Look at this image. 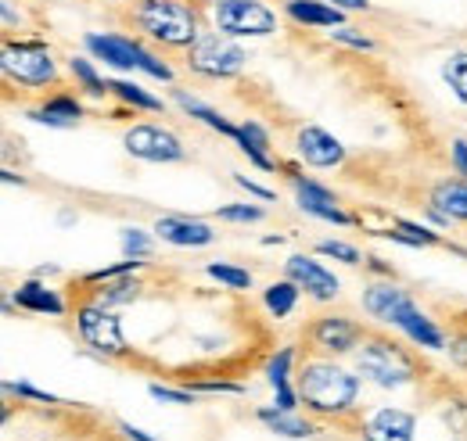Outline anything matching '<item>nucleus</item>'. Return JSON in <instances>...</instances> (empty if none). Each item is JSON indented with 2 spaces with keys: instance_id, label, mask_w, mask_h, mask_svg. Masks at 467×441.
Segmentation results:
<instances>
[{
  "instance_id": "obj_3",
  "label": "nucleus",
  "mask_w": 467,
  "mask_h": 441,
  "mask_svg": "<svg viewBox=\"0 0 467 441\" xmlns=\"http://www.w3.org/2000/svg\"><path fill=\"white\" fill-rule=\"evenodd\" d=\"M356 370L378 387H403L417 377V366L407 352L385 337H370L356 352Z\"/></svg>"
},
{
  "instance_id": "obj_19",
  "label": "nucleus",
  "mask_w": 467,
  "mask_h": 441,
  "mask_svg": "<svg viewBox=\"0 0 467 441\" xmlns=\"http://www.w3.org/2000/svg\"><path fill=\"white\" fill-rule=\"evenodd\" d=\"M431 209L442 220H467V183L461 179H446L431 190Z\"/></svg>"
},
{
  "instance_id": "obj_31",
  "label": "nucleus",
  "mask_w": 467,
  "mask_h": 441,
  "mask_svg": "<svg viewBox=\"0 0 467 441\" xmlns=\"http://www.w3.org/2000/svg\"><path fill=\"white\" fill-rule=\"evenodd\" d=\"M292 359H295L292 348H285V352H277V355L270 359V366H266V381H270L274 387L288 385V374H292Z\"/></svg>"
},
{
  "instance_id": "obj_28",
  "label": "nucleus",
  "mask_w": 467,
  "mask_h": 441,
  "mask_svg": "<svg viewBox=\"0 0 467 441\" xmlns=\"http://www.w3.org/2000/svg\"><path fill=\"white\" fill-rule=\"evenodd\" d=\"M109 90L122 97L126 105H133V108H144V111H162V101L159 97H151L148 90H140V87H133V83H126V79H109Z\"/></svg>"
},
{
  "instance_id": "obj_2",
  "label": "nucleus",
  "mask_w": 467,
  "mask_h": 441,
  "mask_svg": "<svg viewBox=\"0 0 467 441\" xmlns=\"http://www.w3.org/2000/svg\"><path fill=\"white\" fill-rule=\"evenodd\" d=\"M133 18L148 36L170 47H191L198 40V15L183 0H140Z\"/></svg>"
},
{
  "instance_id": "obj_30",
  "label": "nucleus",
  "mask_w": 467,
  "mask_h": 441,
  "mask_svg": "<svg viewBox=\"0 0 467 441\" xmlns=\"http://www.w3.org/2000/svg\"><path fill=\"white\" fill-rule=\"evenodd\" d=\"M209 276L220 280V283L231 287V291H248V287H252V273H248V270H237V266H227V262H213V266H209Z\"/></svg>"
},
{
  "instance_id": "obj_29",
  "label": "nucleus",
  "mask_w": 467,
  "mask_h": 441,
  "mask_svg": "<svg viewBox=\"0 0 467 441\" xmlns=\"http://www.w3.org/2000/svg\"><path fill=\"white\" fill-rule=\"evenodd\" d=\"M68 68H72V76L83 83V90H87V94H94V97L109 94V79H101V76H98V68H94L87 57H72V61H68Z\"/></svg>"
},
{
  "instance_id": "obj_43",
  "label": "nucleus",
  "mask_w": 467,
  "mask_h": 441,
  "mask_svg": "<svg viewBox=\"0 0 467 441\" xmlns=\"http://www.w3.org/2000/svg\"><path fill=\"white\" fill-rule=\"evenodd\" d=\"M335 7H342V11H367L370 7V0H331Z\"/></svg>"
},
{
  "instance_id": "obj_6",
  "label": "nucleus",
  "mask_w": 467,
  "mask_h": 441,
  "mask_svg": "<svg viewBox=\"0 0 467 441\" xmlns=\"http://www.w3.org/2000/svg\"><path fill=\"white\" fill-rule=\"evenodd\" d=\"M0 65H4V76L11 83L29 87V90H40V87H47V83L58 79L55 57H51L47 47H40V44H4Z\"/></svg>"
},
{
  "instance_id": "obj_16",
  "label": "nucleus",
  "mask_w": 467,
  "mask_h": 441,
  "mask_svg": "<svg viewBox=\"0 0 467 441\" xmlns=\"http://www.w3.org/2000/svg\"><path fill=\"white\" fill-rule=\"evenodd\" d=\"M392 327H400V331L407 333L410 341H417V344H424V348H442L446 341H442V331L417 309V302L413 298H403V305L392 313V320H389Z\"/></svg>"
},
{
  "instance_id": "obj_8",
  "label": "nucleus",
  "mask_w": 467,
  "mask_h": 441,
  "mask_svg": "<svg viewBox=\"0 0 467 441\" xmlns=\"http://www.w3.org/2000/svg\"><path fill=\"white\" fill-rule=\"evenodd\" d=\"M76 323H79V337H83L94 352H101V355H122V352H126L119 316H112L109 305H101V302H87V305H79Z\"/></svg>"
},
{
  "instance_id": "obj_38",
  "label": "nucleus",
  "mask_w": 467,
  "mask_h": 441,
  "mask_svg": "<svg viewBox=\"0 0 467 441\" xmlns=\"http://www.w3.org/2000/svg\"><path fill=\"white\" fill-rule=\"evenodd\" d=\"M4 387H7L11 395H26V398H33V402H61V398L47 395V391H36L33 385H15V381H11V385H4Z\"/></svg>"
},
{
  "instance_id": "obj_7",
  "label": "nucleus",
  "mask_w": 467,
  "mask_h": 441,
  "mask_svg": "<svg viewBox=\"0 0 467 441\" xmlns=\"http://www.w3.org/2000/svg\"><path fill=\"white\" fill-rule=\"evenodd\" d=\"M213 22L227 36H270L277 29V15L259 0H216Z\"/></svg>"
},
{
  "instance_id": "obj_22",
  "label": "nucleus",
  "mask_w": 467,
  "mask_h": 441,
  "mask_svg": "<svg viewBox=\"0 0 467 441\" xmlns=\"http://www.w3.org/2000/svg\"><path fill=\"white\" fill-rule=\"evenodd\" d=\"M237 148L248 155V162H255L259 169H274L270 162V137L259 122H244L241 133H237Z\"/></svg>"
},
{
  "instance_id": "obj_18",
  "label": "nucleus",
  "mask_w": 467,
  "mask_h": 441,
  "mask_svg": "<svg viewBox=\"0 0 467 441\" xmlns=\"http://www.w3.org/2000/svg\"><path fill=\"white\" fill-rule=\"evenodd\" d=\"M15 305L26 309V313H51V316H61V313H65V302H61L51 287H44V283H36V280L15 287Z\"/></svg>"
},
{
  "instance_id": "obj_5",
  "label": "nucleus",
  "mask_w": 467,
  "mask_h": 441,
  "mask_svg": "<svg viewBox=\"0 0 467 441\" xmlns=\"http://www.w3.org/2000/svg\"><path fill=\"white\" fill-rule=\"evenodd\" d=\"M87 51L94 57H101V61H109V65H116V68H122V72L140 68V72H148L155 79H166V83L173 79V68L166 61H159L151 51H144L140 44H133L130 36H116V33H109V36H87Z\"/></svg>"
},
{
  "instance_id": "obj_10",
  "label": "nucleus",
  "mask_w": 467,
  "mask_h": 441,
  "mask_svg": "<svg viewBox=\"0 0 467 441\" xmlns=\"http://www.w3.org/2000/svg\"><path fill=\"white\" fill-rule=\"evenodd\" d=\"M292 183H295V201H298V209H302L306 216H317V220H324V222H338V226H349L352 222L349 212L338 209V198H335L327 187H320L317 179L292 176Z\"/></svg>"
},
{
  "instance_id": "obj_20",
  "label": "nucleus",
  "mask_w": 467,
  "mask_h": 441,
  "mask_svg": "<svg viewBox=\"0 0 467 441\" xmlns=\"http://www.w3.org/2000/svg\"><path fill=\"white\" fill-rule=\"evenodd\" d=\"M403 291L396 287V283H374V287H367L363 291V309L370 313V316H378V320H392V313L403 305Z\"/></svg>"
},
{
  "instance_id": "obj_14",
  "label": "nucleus",
  "mask_w": 467,
  "mask_h": 441,
  "mask_svg": "<svg viewBox=\"0 0 467 441\" xmlns=\"http://www.w3.org/2000/svg\"><path fill=\"white\" fill-rule=\"evenodd\" d=\"M359 327L352 320H342V316H324L313 323L309 331V341L320 348V352H335V355H346L359 344Z\"/></svg>"
},
{
  "instance_id": "obj_26",
  "label": "nucleus",
  "mask_w": 467,
  "mask_h": 441,
  "mask_svg": "<svg viewBox=\"0 0 467 441\" xmlns=\"http://www.w3.org/2000/svg\"><path fill=\"white\" fill-rule=\"evenodd\" d=\"M137 280H133V273L130 276H116V280H105V287L98 291V298L94 302H101V305H126V302H133L137 298Z\"/></svg>"
},
{
  "instance_id": "obj_33",
  "label": "nucleus",
  "mask_w": 467,
  "mask_h": 441,
  "mask_svg": "<svg viewBox=\"0 0 467 441\" xmlns=\"http://www.w3.org/2000/svg\"><path fill=\"white\" fill-rule=\"evenodd\" d=\"M220 220H227V222H259V220H263V209H255V205H223V209H220Z\"/></svg>"
},
{
  "instance_id": "obj_21",
  "label": "nucleus",
  "mask_w": 467,
  "mask_h": 441,
  "mask_svg": "<svg viewBox=\"0 0 467 441\" xmlns=\"http://www.w3.org/2000/svg\"><path fill=\"white\" fill-rule=\"evenodd\" d=\"M79 115H83V105H79L76 97H51L44 108L29 111V118H33V122H44V126H58V129H68V126H76V122H79Z\"/></svg>"
},
{
  "instance_id": "obj_27",
  "label": "nucleus",
  "mask_w": 467,
  "mask_h": 441,
  "mask_svg": "<svg viewBox=\"0 0 467 441\" xmlns=\"http://www.w3.org/2000/svg\"><path fill=\"white\" fill-rule=\"evenodd\" d=\"M442 79H446V87L453 90V97H457L461 105H467V51H457V55L446 57Z\"/></svg>"
},
{
  "instance_id": "obj_41",
  "label": "nucleus",
  "mask_w": 467,
  "mask_h": 441,
  "mask_svg": "<svg viewBox=\"0 0 467 441\" xmlns=\"http://www.w3.org/2000/svg\"><path fill=\"white\" fill-rule=\"evenodd\" d=\"M237 179V187H244L248 194H255V198H263V201H274V190H266V187H259V183H252L248 176H234Z\"/></svg>"
},
{
  "instance_id": "obj_9",
  "label": "nucleus",
  "mask_w": 467,
  "mask_h": 441,
  "mask_svg": "<svg viewBox=\"0 0 467 441\" xmlns=\"http://www.w3.org/2000/svg\"><path fill=\"white\" fill-rule=\"evenodd\" d=\"M122 144L133 159H144V162H180L183 159L180 137L162 126H133V129H126Z\"/></svg>"
},
{
  "instance_id": "obj_32",
  "label": "nucleus",
  "mask_w": 467,
  "mask_h": 441,
  "mask_svg": "<svg viewBox=\"0 0 467 441\" xmlns=\"http://www.w3.org/2000/svg\"><path fill=\"white\" fill-rule=\"evenodd\" d=\"M122 251L126 259H148L151 255V241L144 237V230H122Z\"/></svg>"
},
{
  "instance_id": "obj_23",
  "label": "nucleus",
  "mask_w": 467,
  "mask_h": 441,
  "mask_svg": "<svg viewBox=\"0 0 467 441\" xmlns=\"http://www.w3.org/2000/svg\"><path fill=\"white\" fill-rule=\"evenodd\" d=\"M259 420H263L274 435H281V438H309V435H313V424L298 420L292 409H277V405H270V409H259Z\"/></svg>"
},
{
  "instance_id": "obj_39",
  "label": "nucleus",
  "mask_w": 467,
  "mask_h": 441,
  "mask_svg": "<svg viewBox=\"0 0 467 441\" xmlns=\"http://www.w3.org/2000/svg\"><path fill=\"white\" fill-rule=\"evenodd\" d=\"M450 159H453V169H457V172L467 179V140H464V137H457V140H453Z\"/></svg>"
},
{
  "instance_id": "obj_40",
  "label": "nucleus",
  "mask_w": 467,
  "mask_h": 441,
  "mask_svg": "<svg viewBox=\"0 0 467 441\" xmlns=\"http://www.w3.org/2000/svg\"><path fill=\"white\" fill-rule=\"evenodd\" d=\"M274 391H277V402H274V405H277V409H292L295 413V405L302 402V398H298V387L285 385V387H274Z\"/></svg>"
},
{
  "instance_id": "obj_44",
  "label": "nucleus",
  "mask_w": 467,
  "mask_h": 441,
  "mask_svg": "<svg viewBox=\"0 0 467 441\" xmlns=\"http://www.w3.org/2000/svg\"><path fill=\"white\" fill-rule=\"evenodd\" d=\"M453 348H457V355H461V359H467V337H461Z\"/></svg>"
},
{
  "instance_id": "obj_42",
  "label": "nucleus",
  "mask_w": 467,
  "mask_h": 441,
  "mask_svg": "<svg viewBox=\"0 0 467 441\" xmlns=\"http://www.w3.org/2000/svg\"><path fill=\"white\" fill-rule=\"evenodd\" d=\"M119 431H122V435H126L130 441H155L151 435H144L140 427H133V424H119Z\"/></svg>"
},
{
  "instance_id": "obj_24",
  "label": "nucleus",
  "mask_w": 467,
  "mask_h": 441,
  "mask_svg": "<svg viewBox=\"0 0 467 441\" xmlns=\"http://www.w3.org/2000/svg\"><path fill=\"white\" fill-rule=\"evenodd\" d=\"M176 105H180V108L187 111V115H194V118H202L205 126H213V129H220L223 137H234V140H237V133H241V126H231V122H227V118H223L220 111H216V108H209V105H202L198 97H191V94H183V90H180V94H176Z\"/></svg>"
},
{
  "instance_id": "obj_17",
  "label": "nucleus",
  "mask_w": 467,
  "mask_h": 441,
  "mask_svg": "<svg viewBox=\"0 0 467 441\" xmlns=\"http://www.w3.org/2000/svg\"><path fill=\"white\" fill-rule=\"evenodd\" d=\"M288 15L302 26H317V29H335L342 26V7L324 4V0H288Z\"/></svg>"
},
{
  "instance_id": "obj_13",
  "label": "nucleus",
  "mask_w": 467,
  "mask_h": 441,
  "mask_svg": "<svg viewBox=\"0 0 467 441\" xmlns=\"http://www.w3.org/2000/svg\"><path fill=\"white\" fill-rule=\"evenodd\" d=\"M288 280H295L298 287H306L317 302H331V298H338V291H342L338 276L327 273L320 262H313V259H306V255H292V259H288Z\"/></svg>"
},
{
  "instance_id": "obj_4",
  "label": "nucleus",
  "mask_w": 467,
  "mask_h": 441,
  "mask_svg": "<svg viewBox=\"0 0 467 441\" xmlns=\"http://www.w3.org/2000/svg\"><path fill=\"white\" fill-rule=\"evenodd\" d=\"M244 61H248L244 47H237L227 33H198V40L187 47V65L213 79L237 76L244 68Z\"/></svg>"
},
{
  "instance_id": "obj_12",
  "label": "nucleus",
  "mask_w": 467,
  "mask_h": 441,
  "mask_svg": "<svg viewBox=\"0 0 467 441\" xmlns=\"http://www.w3.org/2000/svg\"><path fill=\"white\" fill-rule=\"evenodd\" d=\"M363 441H413L417 431V420L407 409H396V405H385V409H374L367 420H363Z\"/></svg>"
},
{
  "instance_id": "obj_37",
  "label": "nucleus",
  "mask_w": 467,
  "mask_h": 441,
  "mask_svg": "<svg viewBox=\"0 0 467 441\" xmlns=\"http://www.w3.org/2000/svg\"><path fill=\"white\" fill-rule=\"evenodd\" d=\"M191 391H220V395H241L244 387L241 385H231V381H198V385H191Z\"/></svg>"
},
{
  "instance_id": "obj_36",
  "label": "nucleus",
  "mask_w": 467,
  "mask_h": 441,
  "mask_svg": "<svg viewBox=\"0 0 467 441\" xmlns=\"http://www.w3.org/2000/svg\"><path fill=\"white\" fill-rule=\"evenodd\" d=\"M151 395L159 402H173V405H191L194 402V391H176V387H162V385H151Z\"/></svg>"
},
{
  "instance_id": "obj_25",
  "label": "nucleus",
  "mask_w": 467,
  "mask_h": 441,
  "mask_svg": "<svg viewBox=\"0 0 467 441\" xmlns=\"http://www.w3.org/2000/svg\"><path fill=\"white\" fill-rule=\"evenodd\" d=\"M263 302H266V309L277 316V320H285V316H292L295 302H298V283L295 280H281V283H274V287H266V294H263Z\"/></svg>"
},
{
  "instance_id": "obj_34",
  "label": "nucleus",
  "mask_w": 467,
  "mask_h": 441,
  "mask_svg": "<svg viewBox=\"0 0 467 441\" xmlns=\"http://www.w3.org/2000/svg\"><path fill=\"white\" fill-rule=\"evenodd\" d=\"M317 251H320V255H335V259H342V262H349V266L359 262V251H356L352 244H342V241H320Z\"/></svg>"
},
{
  "instance_id": "obj_35",
  "label": "nucleus",
  "mask_w": 467,
  "mask_h": 441,
  "mask_svg": "<svg viewBox=\"0 0 467 441\" xmlns=\"http://www.w3.org/2000/svg\"><path fill=\"white\" fill-rule=\"evenodd\" d=\"M331 40H338V44H349V47H356V51H374V44H370L367 36L352 33L349 26H335V29H331Z\"/></svg>"
},
{
  "instance_id": "obj_11",
  "label": "nucleus",
  "mask_w": 467,
  "mask_h": 441,
  "mask_svg": "<svg viewBox=\"0 0 467 441\" xmlns=\"http://www.w3.org/2000/svg\"><path fill=\"white\" fill-rule=\"evenodd\" d=\"M295 144H298V155L317 169H335L346 162V148H342V140L331 137V133L320 129V126H302L298 137H295Z\"/></svg>"
},
{
  "instance_id": "obj_15",
  "label": "nucleus",
  "mask_w": 467,
  "mask_h": 441,
  "mask_svg": "<svg viewBox=\"0 0 467 441\" xmlns=\"http://www.w3.org/2000/svg\"><path fill=\"white\" fill-rule=\"evenodd\" d=\"M155 233L166 241V244H176V248H205L213 244V230L209 222L191 220V216H162L155 222Z\"/></svg>"
},
{
  "instance_id": "obj_1",
  "label": "nucleus",
  "mask_w": 467,
  "mask_h": 441,
  "mask_svg": "<svg viewBox=\"0 0 467 441\" xmlns=\"http://www.w3.org/2000/svg\"><path fill=\"white\" fill-rule=\"evenodd\" d=\"M298 398L320 416H342L359 398V377L338 363H306V370L298 374Z\"/></svg>"
}]
</instances>
